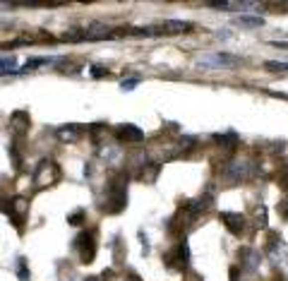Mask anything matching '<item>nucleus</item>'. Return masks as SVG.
I'll return each instance as SVG.
<instances>
[{
  "mask_svg": "<svg viewBox=\"0 0 288 281\" xmlns=\"http://www.w3.org/2000/svg\"><path fill=\"white\" fill-rule=\"evenodd\" d=\"M125 204H127V175L120 173L106 187V200L101 204V209L108 212V214H118L125 209Z\"/></svg>",
  "mask_w": 288,
  "mask_h": 281,
  "instance_id": "1",
  "label": "nucleus"
},
{
  "mask_svg": "<svg viewBox=\"0 0 288 281\" xmlns=\"http://www.w3.org/2000/svg\"><path fill=\"white\" fill-rule=\"evenodd\" d=\"M58 178H60V168H58L55 161H51V159L39 161V166H36V171H34V183H36V187L53 185Z\"/></svg>",
  "mask_w": 288,
  "mask_h": 281,
  "instance_id": "2",
  "label": "nucleus"
},
{
  "mask_svg": "<svg viewBox=\"0 0 288 281\" xmlns=\"http://www.w3.org/2000/svg\"><path fill=\"white\" fill-rule=\"evenodd\" d=\"M75 250H77V255H80V262H84V265L94 262V257H96L94 233H92V231L80 233V236H77V241H75Z\"/></svg>",
  "mask_w": 288,
  "mask_h": 281,
  "instance_id": "3",
  "label": "nucleus"
},
{
  "mask_svg": "<svg viewBox=\"0 0 288 281\" xmlns=\"http://www.w3.org/2000/svg\"><path fill=\"white\" fill-rule=\"evenodd\" d=\"M257 173L255 171V163L252 161H231L228 163V168H226V175L231 178V180H247V178H252V175Z\"/></svg>",
  "mask_w": 288,
  "mask_h": 281,
  "instance_id": "4",
  "label": "nucleus"
},
{
  "mask_svg": "<svg viewBox=\"0 0 288 281\" xmlns=\"http://www.w3.org/2000/svg\"><path fill=\"white\" fill-rule=\"evenodd\" d=\"M115 137L120 140V142H125V144H137V142H142L144 140V133L139 130L137 125H120L118 130H115Z\"/></svg>",
  "mask_w": 288,
  "mask_h": 281,
  "instance_id": "5",
  "label": "nucleus"
},
{
  "mask_svg": "<svg viewBox=\"0 0 288 281\" xmlns=\"http://www.w3.org/2000/svg\"><path fill=\"white\" fill-rule=\"evenodd\" d=\"M221 221H223V226L228 228L233 236H240V233L245 231V216H243V214H235V212H223V214H221Z\"/></svg>",
  "mask_w": 288,
  "mask_h": 281,
  "instance_id": "6",
  "label": "nucleus"
},
{
  "mask_svg": "<svg viewBox=\"0 0 288 281\" xmlns=\"http://www.w3.org/2000/svg\"><path fill=\"white\" fill-rule=\"evenodd\" d=\"M240 63L238 55H228V53H216V55H209V58H202L199 65H214V67H233Z\"/></svg>",
  "mask_w": 288,
  "mask_h": 281,
  "instance_id": "7",
  "label": "nucleus"
},
{
  "mask_svg": "<svg viewBox=\"0 0 288 281\" xmlns=\"http://www.w3.org/2000/svg\"><path fill=\"white\" fill-rule=\"evenodd\" d=\"M209 7H219V10H255V7H260V2H247V0H240V2H228V0H209Z\"/></svg>",
  "mask_w": 288,
  "mask_h": 281,
  "instance_id": "8",
  "label": "nucleus"
},
{
  "mask_svg": "<svg viewBox=\"0 0 288 281\" xmlns=\"http://www.w3.org/2000/svg\"><path fill=\"white\" fill-rule=\"evenodd\" d=\"M238 257H240V267L247 269V272L260 267V255H257V250H252V248H240Z\"/></svg>",
  "mask_w": 288,
  "mask_h": 281,
  "instance_id": "9",
  "label": "nucleus"
},
{
  "mask_svg": "<svg viewBox=\"0 0 288 281\" xmlns=\"http://www.w3.org/2000/svg\"><path fill=\"white\" fill-rule=\"evenodd\" d=\"M171 260H178V267L180 269H188V265H190V245H188V241H185V238L178 243L176 255H168V262H171Z\"/></svg>",
  "mask_w": 288,
  "mask_h": 281,
  "instance_id": "10",
  "label": "nucleus"
},
{
  "mask_svg": "<svg viewBox=\"0 0 288 281\" xmlns=\"http://www.w3.org/2000/svg\"><path fill=\"white\" fill-rule=\"evenodd\" d=\"M279 257H281V262H284V265L288 262V245L281 241V238L272 241V245H269V260H274L276 265H279Z\"/></svg>",
  "mask_w": 288,
  "mask_h": 281,
  "instance_id": "11",
  "label": "nucleus"
},
{
  "mask_svg": "<svg viewBox=\"0 0 288 281\" xmlns=\"http://www.w3.org/2000/svg\"><path fill=\"white\" fill-rule=\"evenodd\" d=\"M29 212V202L24 200V197H17V200L10 202V209H7V214L14 216V224H19L22 219H24V214Z\"/></svg>",
  "mask_w": 288,
  "mask_h": 281,
  "instance_id": "12",
  "label": "nucleus"
},
{
  "mask_svg": "<svg viewBox=\"0 0 288 281\" xmlns=\"http://www.w3.org/2000/svg\"><path fill=\"white\" fill-rule=\"evenodd\" d=\"M161 29H164V34H183V31H190L192 24L190 22H180V19H168V22L161 24Z\"/></svg>",
  "mask_w": 288,
  "mask_h": 281,
  "instance_id": "13",
  "label": "nucleus"
},
{
  "mask_svg": "<svg viewBox=\"0 0 288 281\" xmlns=\"http://www.w3.org/2000/svg\"><path fill=\"white\" fill-rule=\"evenodd\" d=\"M58 137L63 142H77L80 140V130L75 125H63V128H58Z\"/></svg>",
  "mask_w": 288,
  "mask_h": 281,
  "instance_id": "14",
  "label": "nucleus"
},
{
  "mask_svg": "<svg viewBox=\"0 0 288 281\" xmlns=\"http://www.w3.org/2000/svg\"><path fill=\"white\" fill-rule=\"evenodd\" d=\"M12 123H14V133L22 135L29 125V116L27 113H22V111H17V113H12Z\"/></svg>",
  "mask_w": 288,
  "mask_h": 281,
  "instance_id": "15",
  "label": "nucleus"
},
{
  "mask_svg": "<svg viewBox=\"0 0 288 281\" xmlns=\"http://www.w3.org/2000/svg\"><path fill=\"white\" fill-rule=\"evenodd\" d=\"M14 65H17V58H14V55L2 58V60H0V77H2V75H10V72H19Z\"/></svg>",
  "mask_w": 288,
  "mask_h": 281,
  "instance_id": "16",
  "label": "nucleus"
},
{
  "mask_svg": "<svg viewBox=\"0 0 288 281\" xmlns=\"http://www.w3.org/2000/svg\"><path fill=\"white\" fill-rule=\"evenodd\" d=\"M214 142H219L221 147H235V144H238V135H235V133L214 135Z\"/></svg>",
  "mask_w": 288,
  "mask_h": 281,
  "instance_id": "17",
  "label": "nucleus"
},
{
  "mask_svg": "<svg viewBox=\"0 0 288 281\" xmlns=\"http://www.w3.org/2000/svg\"><path fill=\"white\" fill-rule=\"evenodd\" d=\"M156 173H159V163H154V166H149V168H147V163H144V168L139 171V178H142L144 183H154Z\"/></svg>",
  "mask_w": 288,
  "mask_h": 281,
  "instance_id": "18",
  "label": "nucleus"
},
{
  "mask_svg": "<svg viewBox=\"0 0 288 281\" xmlns=\"http://www.w3.org/2000/svg\"><path fill=\"white\" fill-rule=\"evenodd\" d=\"M235 22H238V24H243V27H262V24H264V19H262V17H247V14H240Z\"/></svg>",
  "mask_w": 288,
  "mask_h": 281,
  "instance_id": "19",
  "label": "nucleus"
},
{
  "mask_svg": "<svg viewBox=\"0 0 288 281\" xmlns=\"http://www.w3.org/2000/svg\"><path fill=\"white\" fill-rule=\"evenodd\" d=\"M267 70H272V72H288V63H279V60H269V63H267Z\"/></svg>",
  "mask_w": 288,
  "mask_h": 281,
  "instance_id": "20",
  "label": "nucleus"
},
{
  "mask_svg": "<svg viewBox=\"0 0 288 281\" xmlns=\"http://www.w3.org/2000/svg\"><path fill=\"white\" fill-rule=\"evenodd\" d=\"M46 63H48V58H29L27 65L22 67V70H36L39 65H46Z\"/></svg>",
  "mask_w": 288,
  "mask_h": 281,
  "instance_id": "21",
  "label": "nucleus"
},
{
  "mask_svg": "<svg viewBox=\"0 0 288 281\" xmlns=\"http://www.w3.org/2000/svg\"><path fill=\"white\" fill-rule=\"evenodd\" d=\"M17 277H19V281H29V269L24 260H19V265H17Z\"/></svg>",
  "mask_w": 288,
  "mask_h": 281,
  "instance_id": "22",
  "label": "nucleus"
},
{
  "mask_svg": "<svg viewBox=\"0 0 288 281\" xmlns=\"http://www.w3.org/2000/svg\"><path fill=\"white\" fill-rule=\"evenodd\" d=\"M82 219H84V212H82V209H77V212H75V214L70 216L68 221L72 224V226H80V224H82Z\"/></svg>",
  "mask_w": 288,
  "mask_h": 281,
  "instance_id": "23",
  "label": "nucleus"
},
{
  "mask_svg": "<svg viewBox=\"0 0 288 281\" xmlns=\"http://www.w3.org/2000/svg\"><path fill=\"white\" fill-rule=\"evenodd\" d=\"M279 214H281V216H284V219L288 221V200H281V202H279Z\"/></svg>",
  "mask_w": 288,
  "mask_h": 281,
  "instance_id": "24",
  "label": "nucleus"
},
{
  "mask_svg": "<svg viewBox=\"0 0 288 281\" xmlns=\"http://www.w3.org/2000/svg\"><path fill=\"white\" fill-rule=\"evenodd\" d=\"M257 219H260V226H267V209L264 207L257 209Z\"/></svg>",
  "mask_w": 288,
  "mask_h": 281,
  "instance_id": "25",
  "label": "nucleus"
},
{
  "mask_svg": "<svg viewBox=\"0 0 288 281\" xmlns=\"http://www.w3.org/2000/svg\"><path fill=\"white\" fill-rule=\"evenodd\" d=\"M135 87H137V80H127V82H123V89H125V92H132Z\"/></svg>",
  "mask_w": 288,
  "mask_h": 281,
  "instance_id": "26",
  "label": "nucleus"
},
{
  "mask_svg": "<svg viewBox=\"0 0 288 281\" xmlns=\"http://www.w3.org/2000/svg\"><path fill=\"white\" fill-rule=\"evenodd\" d=\"M103 75H108L103 67H94V70H92V77H103Z\"/></svg>",
  "mask_w": 288,
  "mask_h": 281,
  "instance_id": "27",
  "label": "nucleus"
},
{
  "mask_svg": "<svg viewBox=\"0 0 288 281\" xmlns=\"http://www.w3.org/2000/svg\"><path fill=\"white\" fill-rule=\"evenodd\" d=\"M272 46H274V48H284V51H288V43H279V41H276V43H272Z\"/></svg>",
  "mask_w": 288,
  "mask_h": 281,
  "instance_id": "28",
  "label": "nucleus"
},
{
  "mask_svg": "<svg viewBox=\"0 0 288 281\" xmlns=\"http://www.w3.org/2000/svg\"><path fill=\"white\" fill-rule=\"evenodd\" d=\"M101 277H103V279H106V281H110V277H113V272H110V269H108V272H103Z\"/></svg>",
  "mask_w": 288,
  "mask_h": 281,
  "instance_id": "29",
  "label": "nucleus"
},
{
  "mask_svg": "<svg viewBox=\"0 0 288 281\" xmlns=\"http://www.w3.org/2000/svg\"><path fill=\"white\" fill-rule=\"evenodd\" d=\"M284 187H288V173L284 175Z\"/></svg>",
  "mask_w": 288,
  "mask_h": 281,
  "instance_id": "30",
  "label": "nucleus"
},
{
  "mask_svg": "<svg viewBox=\"0 0 288 281\" xmlns=\"http://www.w3.org/2000/svg\"><path fill=\"white\" fill-rule=\"evenodd\" d=\"M87 281H98V279L96 277H87Z\"/></svg>",
  "mask_w": 288,
  "mask_h": 281,
  "instance_id": "31",
  "label": "nucleus"
}]
</instances>
